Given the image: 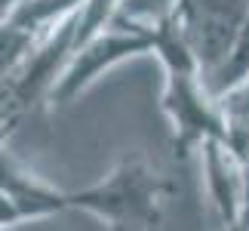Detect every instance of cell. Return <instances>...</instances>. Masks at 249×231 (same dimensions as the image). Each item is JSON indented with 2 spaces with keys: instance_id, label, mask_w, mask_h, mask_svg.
I'll return each instance as SVG.
<instances>
[{
  "instance_id": "6da1fadb",
  "label": "cell",
  "mask_w": 249,
  "mask_h": 231,
  "mask_svg": "<svg viewBox=\"0 0 249 231\" xmlns=\"http://www.w3.org/2000/svg\"><path fill=\"white\" fill-rule=\"evenodd\" d=\"M176 185L145 154H123L111 173L68 191V210L92 216L105 231H160Z\"/></svg>"
},
{
  "instance_id": "7a4b0ae2",
  "label": "cell",
  "mask_w": 249,
  "mask_h": 231,
  "mask_svg": "<svg viewBox=\"0 0 249 231\" xmlns=\"http://www.w3.org/2000/svg\"><path fill=\"white\" fill-rule=\"evenodd\" d=\"M178 25L215 99L249 80V0H181Z\"/></svg>"
},
{
  "instance_id": "3957f363",
  "label": "cell",
  "mask_w": 249,
  "mask_h": 231,
  "mask_svg": "<svg viewBox=\"0 0 249 231\" xmlns=\"http://www.w3.org/2000/svg\"><path fill=\"white\" fill-rule=\"evenodd\" d=\"M176 19L166 22V25L151 28V25L126 22V19L117 16L99 37H92L83 50L74 53V59L68 62L65 74L59 77V83H55L50 102L53 105H68V102H74L80 93L89 90V86L99 80L105 71L117 68L120 62L139 59V56H154V59H160V53H163V46L169 40V34H172Z\"/></svg>"
},
{
  "instance_id": "277c9868",
  "label": "cell",
  "mask_w": 249,
  "mask_h": 231,
  "mask_svg": "<svg viewBox=\"0 0 249 231\" xmlns=\"http://www.w3.org/2000/svg\"><path fill=\"white\" fill-rule=\"evenodd\" d=\"M172 145L178 154L200 151L206 142L222 139V111L218 99L209 93L197 68H163V93H160Z\"/></svg>"
},
{
  "instance_id": "5b68a950",
  "label": "cell",
  "mask_w": 249,
  "mask_h": 231,
  "mask_svg": "<svg viewBox=\"0 0 249 231\" xmlns=\"http://www.w3.org/2000/svg\"><path fill=\"white\" fill-rule=\"evenodd\" d=\"M200 160H203L209 200L218 213V225L222 231H240L249 210V170L222 139L206 142L200 148Z\"/></svg>"
},
{
  "instance_id": "8992f818",
  "label": "cell",
  "mask_w": 249,
  "mask_h": 231,
  "mask_svg": "<svg viewBox=\"0 0 249 231\" xmlns=\"http://www.w3.org/2000/svg\"><path fill=\"white\" fill-rule=\"evenodd\" d=\"M218 111H222V142L249 170V80L218 96Z\"/></svg>"
},
{
  "instance_id": "52a82bcc",
  "label": "cell",
  "mask_w": 249,
  "mask_h": 231,
  "mask_svg": "<svg viewBox=\"0 0 249 231\" xmlns=\"http://www.w3.org/2000/svg\"><path fill=\"white\" fill-rule=\"evenodd\" d=\"M40 43V37H34L28 28H22L18 22L6 19L0 25V80H6L28 56L34 53V46Z\"/></svg>"
},
{
  "instance_id": "ba28073f",
  "label": "cell",
  "mask_w": 249,
  "mask_h": 231,
  "mask_svg": "<svg viewBox=\"0 0 249 231\" xmlns=\"http://www.w3.org/2000/svg\"><path fill=\"white\" fill-rule=\"evenodd\" d=\"M22 3H25V0H0V25H3L6 19L13 16V13H16V9L22 6Z\"/></svg>"
},
{
  "instance_id": "9c48e42d",
  "label": "cell",
  "mask_w": 249,
  "mask_h": 231,
  "mask_svg": "<svg viewBox=\"0 0 249 231\" xmlns=\"http://www.w3.org/2000/svg\"><path fill=\"white\" fill-rule=\"evenodd\" d=\"M240 231H243V228H240Z\"/></svg>"
}]
</instances>
